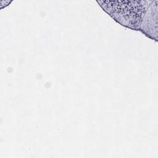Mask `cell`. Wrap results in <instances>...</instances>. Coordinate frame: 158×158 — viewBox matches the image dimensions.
<instances>
[{"mask_svg": "<svg viewBox=\"0 0 158 158\" xmlns=\"http://www.w3.org/2000/svg\"><path fill=\"white\" fill-rule=\"evenodd\" d=\"M100 6L115 21L127 28L139 30L149 5L146 1H98Z\"/></svg>", "mask_w": 158, "mask_h": 158, "instance_id": "cell-1", "label": "cell"}]
</instances>
